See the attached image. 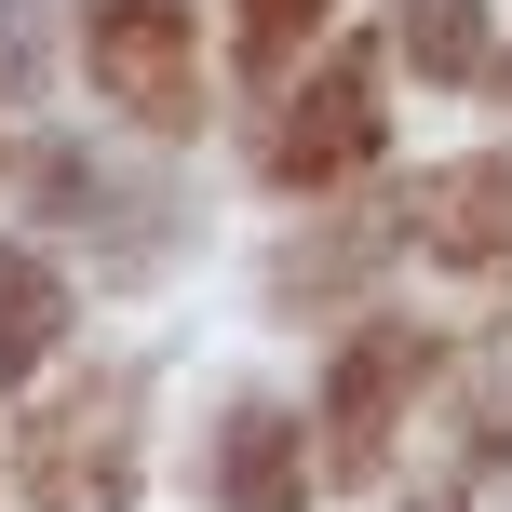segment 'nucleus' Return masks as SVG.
Segmentation results:
<instances>
[{"label": "nucleus", "instance_id": "1", "mask_svg": "<svg viewBox=\"0 0 512 512\" xmlns=\"http://www.w3.org/2000/svg\"><path fill=\"white\" fill-rule=\"evenodd\" d=\"M81 68L108 81V108L149 135H189L203 68H189V14L176 0H81Z\"/></svg>", "mask_w": 512, "mask_h": 512}, {"label": "nucleus", "instance_id": "2", "mask_svg": "<svg viewBox=\"0 0 512 512\" xmlns=\"http://www.w3.org/2000/svg\"><path fill=\"white\" fill-rule=\"evenodd\" d=\"M364 149H378V81H364V54H337V68L310 81L297 108H283L270 176H283V189H324V176H351Z\"/></svg>", "mask_w": 512, "mask_h": 512}, {"label": "nucleus", "instance_id": "3", "mask_svg": "<svg viewBox=\"0 0 512 512\" xmlns=\"http://www.w3.org/2000/svg\"><path fill=\"white\" fill-rule=\"evenodd\" d=\"M122 432H135V391H81L68 432H27V499L108 512V499H122Z\"/></svg>", "mask_w": 512, "mask_h": 512}, {"label": "nucleus", "instance_id": "4", "mask_svg": "<svg viewBox=\"0 0 512 512\" xmlns=\"http://www.w3.org/2000/svg\"><path fill=\"white\" fill-rule=\"evenodd\" d=\"M216 486H230V512H297L310 472H297V432H283V405H243L230 432H216Z\"/></svg>", "mask_w": 512, "mask_h": 512}, {"label": "nucleus", "instance_id": "5", "mask_svg": "<svg viewBox=\"0 0 512 512\" xmlns=\"http://www.w3.org/2000/svg\"><path fill=\"white\" fill-rule=\"evenodd\" d=\"M432 243L459 256V270H499L512 256V162H472V176L432 189Z\"/></svg>", "mask_w": 512, "mask_h": 512}, {"label": "nucleus", "instance_id": "6", "mask_svg": "<svg viewBox=\"0 0 512 512\" xmlns=\"http://www.w3.org/2000/svg\"><path fill=\"white\" fill-rule=\"evenodd\" d=\"M405 378H418V337H364L351 364H337V459H378V418L405 405Z\"/></svg>", "mask_w": 512, "mask_h": 512}, {"label": "nucleus", "instance_id": "7", "mask_svg": "<svg viewBox=\"0 0 512 512\" xmlns=\"http://www.w3.org/2000/svg\"><path fill=\"white\" fill-rule=\"evenodd\" d=\"M54 337H68V283H54L41 256H14V243H0V391H14L27 364L54 351Z\"/></svg>", "mask_w": 512, "mask_h": 512}, {"label": "nucleus", "instance_id": "8", "mask_svg": "<svg viewBox=\"0 0 512 512\" xmlns=\"http://www.w3.org/2000/svg\"><path fill=\"white\" fill-rule=\"evenodd\" d=\"M405 54L432 81H472L486 68V14H472V0H405Z\"/></svg>", "mask_w": 512, "mask_h": 512}, {"label": "nucleus", "instance_id": "9", "mask_svg": "<svg viewBox=\"0 0 512 512\" xmlns=\"http://www.w3.org/2000/svg\"><path fill=\"white\" fill-rule=\"evenodd\" d=\"M310 27H324V0H243V54H256V68H283Z\"/></svg>", "mask_w": 512, "mask_h": 512}]
</instances>
